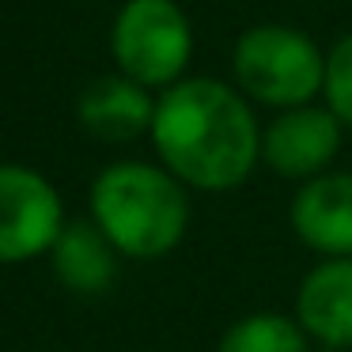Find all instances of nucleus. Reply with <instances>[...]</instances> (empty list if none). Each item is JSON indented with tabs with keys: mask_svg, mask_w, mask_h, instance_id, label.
Listing matches in <instances>:
<instances>
[{
	"mask_svg": "<svg viewBox=\"0 0 352 352\" xmlns=\"http://www.w3.org/2000/svg\"><path fill=\"white\" fill-rule=\"evenodd\" d=\"M152 144L186 190L228 193L250 182L261 163V125L254 102L216 76H186L160 91Z\"/></svg>",
	"mask_w": 352,
	"mask_h": 352,
	"instance_id": "f257e3e1",
	"label": "nucleus"
},
{
	"mask_svg": "<svg viewBox=\"0 0 352 352\" xmlns=\"http://www.w3.org/2000/svg\"><path fill=\"white\" fill-rule=\"evenodd\" d=\"M91 220L122 258L155 261L190 231V193L167 167L122 160L91 182Z\"/></svg>",
	"mask_w": 352,
	"mask_h": 352,
	"instance_id": "f03ea898",
	"label": "nucleus"
},
{
	"mask_svg": "<svg viewBox=\"0 0 352 352\" xmlns=\"http://www.w3.org/2000/svg\"><path fill=\"white\" fill-rule=\"evenodd\" d=\"M235 87L269 110L307 107L326 84V54L307 31L288 23H254L231 50Z\"/></svg>",
	"mask_w": 352,
	"mask_h": 352,
	"instance_id": "7ed1b4c3",
	"label": "nucleus"
},
{
	"mask_svg": "<svg viewBox=\"0 0 352 352\" xmlns=\"http://www.w3.org/2000/svg\"><path fill=\"white\" fill-rule=\"evenodd\" d=\"M118 72L148 91H167L186 80L193 57V23L178 0H125L110 27Z\"/></svg>",
	"mask_w": 352,
	"mask_h": 352,
	"instance_id": "20e7f679",
	"label": "nucleus"
},
{
	"mask_svg": "<svg viewBox=\"0 0 352 352\" xmlns=\"http://www.w3.org/2000/svg\"><path fill=\"white\" fill-rule=\"evenodd\" d=\"M65 228L57 190L31 167H0V265L50 254Z\"/></svg>",
	"mask_w": 352,
	"mask_h": 352,
	"instance_id": "39448f33",
	"label": "nucleus"
},
{
	"mask_svg": "<svg viewBox=\"0 0 352 352\" xmlns=\"http://www.w3.org/2000/svg\"><path fill=\"white\" fill-rule=\"evenodd\" d=\"M341 140L344 125L326 102L276 110L273 122L261 125V163L288 182H311L333 170Z\"/></svg>",
	"mask_w": 352,
	"mask_h": 352,
	"instance_id": "423d86ee",
	"label": "nucleus"
},
{
	"mask_svg": "<svg viewBox=\"0 0 352 352\" xmlns=\"http://www.w3.org/2000/svg\"><path fill=\"white\" fill-rule=\"evenodd\" d=\"M288 220L307 250L322 258H352V170H326L299 182Z\"/></svg>",
	"mask_w": 352,
	"mask_h": 352,
	"instance_id": "0eeeda50",
	"label": "nucleus"
},
{
	"mask_svg": "<svg viewBox=\"0 0 352 352\" xmlns=\"http://www.w3.org/2000/svg\"><path fill=\"white\" fill-rule=\"evenodd\" d=\"M296 322L322 349H352V258H322L299 280Z\"/></svg>",
	"mask_w": 352,
	"mask_h": 352,
	"instance_id": "6e6552de",
	"label": "nucleus"
},
{
	"mask_svg": "<svg viewBox=\"0 0 352 352\" xmlns=\"http://www.w3.org/2000/svg\"><path fill=\"white\" fill-rule=\"evenodd\" d=\"M76 118L91 137L107 140V144H125V140L152 133L155 99L148 87L118 72V76H102L84 87L76 102Z\"/></svg>",
	"mask_w": 352,
	"mask_h": 352,
	"instance_id": "1a4fd4ad",
	"label": "nucleus"
},
{
	"mask_svg": "<svg viewBox=\"0 0 352 352\" xmlns=\"http://www.w3.org/2000/svg\"><path fill=\"white\" fill-rule=\"evenodd\" d=\"M50 254L57 280L76 296H102L118 276V250L95 220H69Z\"/></svg>",
	"mask_w": 352,
	"mask_h": 352,
	"instance_id": "9d476101",
	"label": "nucleus"
},
{
	"mask_svg": "<svg viewBox=\"0 0 352 352\" xmlns=\"http://www.w3.org/2000/svg\"><path fill=\"white\" fill-rule=\"evenodd\" d=\"M216 352H311V337L296 322V314L254 311L223 329Z\"/></svg>",
	"mask_w": 352,
	"mask_h": 352,
	"instance_id": "9b49d317",
	"label": "nucleus"
},
{
	"mask_svg": "<svg viewBox=\"0 0 352 352\" xmlns=\"http://www.w3.org/2000/svg\"><path fill=\"white\" fill-rule=\"evenodd\" d=\"M322 102L341 118L344 129H352V31L341 34L326 50V84H322Z\"/></svg>",
	"mask_w": 352,
	"mask_h": 352,
	"instance_id": "f8f14e48",
	"label": "nucleus"
}]
</instances>
